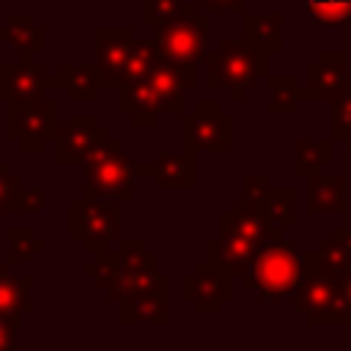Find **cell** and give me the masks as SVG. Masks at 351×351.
<instances>
[{
	"mask_svg": "<svg viewBox=\"0 0 351 351\" xmlns=\"http://www.w3.org/2000/svg\"><path fill=\"white\" fill-rule=\"evenodd\" d=\"M96 3H118V0H96Z\"/></svg>",
	"mask_w": 351,
	"mask_h": 351,
	"instance_id": "45",
	"label": "cell"
},
{
	"mask_svg": "<svg viewBox=\"0 0 351 351\" xmlns=\"http://www.w3.org/2000/svg\"><path fill=\"white\" fill-rule=\"evenodd\" d=\"M299 90L293 74H269V115H296Z\"/></svg>",
	"mask_w": 351,
	"mask_h": 351,
	"instance_id": "28",
	"label": "cell"
},
{
	"mask_svg": "<svg viewBox=\"0 0 351 351\" xmlns=\"http://www.w3.org/2000/svg\"><path fill=\"white\" fill-rule=\"evenodd\" d=\"M110 137V129L96 121L93 112H71L66 126L55 134V162L58 165H82L96 145Z\"/></svg>",
	"mask_w": 351,
	"mask_h": 351,
	"instance_id": "13",
	"label": "cell"
},
{
	"mask_svg": "<svg viewBox=\"0 0 351 351\" xmlns=\"http://www.w3.org/2000/svg\"><path fill=\"white\" fill-rule=\"evenodd\" d=\"M30 288H33V277L30 274L14 277L11 271H3L0 274V315L16 318V321L30 315L33 313Z\"/></svg>",
	"mask_w": 351,
	"mask_h": 351,
	"instance_id": "26",
	"label": "cell"
},
{
	"mask_svg": "<svg viewBox=\"0 0 351 351\" xmlns=\"http://www.w3.org/2000/svg\"><path fill=\"white\" fill-rule=\"evenodd\" d=\"M82 274L90 277L99 291H104L121 277L159 274V255L145 244V239H118V247L93 252V263H85Z\"/></svg>",
	"mask_w": 351,
	"mask_h": 351,
	"instance_id": "7",
	"label": "cell"
},
{
	"mask_svg": "<svg viewBox=\"0 0 351 351\" xmlns=\"http://www.w3.org/2000/svg\"><path fill=\"white\" fill-rule=\"evenodd\" d=\"M118 112L137 129H154L162 115H184V93H165L148 77L118 85Z\"/></svg>",
	"mask_w": 351,
	"mask_h": 351,
	"instance_id": "9",
	"label": "cell"
},
{
	"mask_svg": "<svg viewBox=\"0 0 351 351\" xmlns=\"http://www.w3.org/2000/svg\"><path fill=\"white\" fill-rule=\"evenodd\" d=\"M69 236L85 252H99L121 239V203L82 195L69 203Z\"/></svg>",
	"mask_w": 351,
	"mask_h": 351,
	"instance_id": "5",
	"label": "cell"
},
{
	"mask_svg": "<svg viewBox=\"0 0 351 351\" xmlns=\"http://www.w3.org/2000/svg\"><path fill=\"white\" fill-rule=\"evenodd\" d=\"M348 269H351V250L340 239H335L332 233L326 239H321L315 250L304 252V271H321V274L343 277Z\"/></svg>",
	"mask_w": 351,
	"mask_h": 351,
	"instance_id": "23",
	"label": "cell"
},
{
	"mask_svg": "<svg viewBox=\"0 0 351 351\" xmlns=\"http://www.w3.org/2000/svg\"><path fill=\"white\" fill-rule=\"evenodd\" d=\"M52 80H55V88L66 90L69 101H74V104H90L96 99V93L101 90V82H99L93 63H82V66L58 63Z\"/></svg>",
	"mask_w": 351,
	"mask_h": 351,
	"instance_id": "22",
	"label": "cell"
},
{
	"mask_svg": "<svg viewBox=\"0 0 351 351\" xmlns=\"http://www.w3.org/2000/svg\"><path fill=\"white\" fill-rule=\"evenodd\" d=\"M329 134L335 140H346L351 134V90L337 96L332 101V115H329Z\"/></svg>",
	"mask_w": 351,
	"mask_h": 351,
	"instance_id": "33",
	"label": "cell"
},
{
	"mask_svg": "<svg viewBox=\"0 0 351 351\" xmlns=\"http://www.w3.org/2000/svg\"><path fill=\"white\" fill-rule=\"evenodd\" d=\"M5 134L14 140L25 154H38L47 148L49 140H55L60 123V107L58 101L41 96V99H25V101H8L5 104Z\"/></svg>",
	"mask_w": 351,
	"mask_h": 351,
	"instance_id": "8",
	"label": "cell"
},
{
	"mask_svg": "<svg viewBox=\"0 0 351 351\" xmlns=\"http://www.w3.org/2000/svg\"><path fill=\"white\" fill-rule=\"evenodd\" d=\"M271 52L255 47L252 41L241 38H222L219 47L208 49L203 58L206 66V85L211 90H228L236 104L247 99V90L271 74L269 63Z\"/></svg>",
	"mask_w": 351,
	"mask_h": 351,
	"instance_id": "1",
	"label": "cell"
},
{
	"mask_svg": "<svg viewBox=\"0 0 351 351\" xmlns=\"http://www.w3.org/2000/svg\"><path fill=\"white\" fill-rule=\"evenodd\" d=\"M255 252H258V244H252L247 239H239L233 233H222V230H219V236L208 239V244H206V261L228 269L236 280L244 274V269H247V263L252 261Z\"/></svg>",
	"mask_w": 351,
	"mask_h": 351,
	"instance_id": "20",
	"label": "cell"
},
{
	"mask_svg": "<svg viewBox=\"0 0 351 351\" xmlns=\"http://www.w3.org/2000/svg\"><path fill=\"white\" fill-rule=\"evenodd\" d=\"M332 236H335V239H340V241L351 250V228H348V225H340V222H337V225L332 228Z\"/></svg>",
	"mask_w": 351,
	"mask_h": 351,
	"instance_id": "40",
	"label": "cell"
},
{
	"mask_svg": "<svg viewBox=\"0 0 351 351\" xmlns=\"http://www.w3.org/2000/svg\"><path fill=\"white\" fill-rule=\"evenodd\" d=\"M5 236H8V241H11L8 255H5V263H25V261H30L33 255H41V252L47 250V241L38 239L30 225H19V222H16V225H8Z\"/></svg>",
	"mask_w": 351,
	"mask_h": 351,
	"instance_id": "32",
	"label": "cell"
},
{
	"mask_svg": "<svg viewBox=\"0 0 351 351\" xmlns=\"http://www.w3.org/2000/svg\"><path fill=\"white\" fill-rule=\"evenodd\" d=\"M304 277V255L285 236L269 239L258 247L244 274L239 277L247 291H255L261 302H285L293 296Z\"/></svg>",
	"mask_w": 351,
	"mask_h": 351,
	"instance_id": "3",
	"label": "cell"
},
{
	"mask_svg": "<svg viewBox=\"0 0 351 351\" xmlns=\"http://www.w3.org/2000/svg\"><path fill=\"white\" fill-rule=\"evenodd\" d=\"M293 203H296V189H293V186H271L269 195L263 197L261 208H263V214H266V219H269L271 225L293 228V225H296Z\"/></svg>",
	"mask_w": 351,
	"mask_h": 351,
	"instance_id": "31",
	"label": "cell"
},
{
	"mask_svg": "<svg viewBox=\"0 0 351 351\" xmlns=\"http://www.w3.org/2000/svg\"><path fill=\"white\" fill-rule=\"evenodd\" d=\"M219 230L222 233H233L239 239H247L252 244H263L269 239H280L285 236V228L280 225H271L263 214L261 206H252L250 200L244 197H236L222 214H219Z\"/></svg>",
	"mask_w": 351,
	"mask_h": 351,
	"instance_id": "15",
	"label": "cell"
},
{
	"mask_svg": "<svg viewBox=\"0 0 351 351\" xmlns=\"http://www.w3.org/2000/svg\"><path fill=\"white\" fill-rule=\"evenodd\" d=\"M250 3H252V0H250ZM263 3H280V0H263Z\"/></svg>",
	"mask_w": 351,
	"mask_h": 351,
	"instance_id": "46",
	"label": "cell"
},
{
	"mask_svg": "<svg viewBox=\"0 0 351 351\" xmlns=\"http://www.w3.org/2000/svg\"><path fill=\"white\" fill-rule=\"evenodd\" d=\"M47 206V192L38 189V186H22L19 189V214H41Z\"/></svg>",
	"mask_w": 351,
	"mask_h": 351,
	"instance_id": "35",
	"label": "cell"
},
{
	"mask_svg": "<svg viewBox=\"0 0 351 351\" xmlns=\"http://www.w3.org/2000/svg\"><path fill=\"white\" fill-rule=\"evenodd\" d=\"M3 271H8V263H0V274H3Z\"/></svg>",
	"mask_w": 351,
	"mask_h": 351,
	"instance_id": "43",
	"label": "cell"
},
{
	"mask_svg": "<svg viewBox=\"0 0 351 351\" xmlns=\"http://www.w3.org/2000/svg\"><path fill=\"white\" fill-rule=\"evenodd\" d=\"M58 3H96V0H58Z\"/></svg>",
	"mask_w": 351,
	"mask_h": 351,
	"instance_id": "42",
	"label": "cell"
},
{
	"mask_svg": "<svg viewBox=\"0 0 351 351\" xmlns=\"http://www.w3.org/2000/svg\"><path fill=\"white\" fill-rule=\"evenodd\" d=\"M335 162V137H318L307 140L299 137L293 140V176L307 178L313 173H321L326 165Z\"/></svg>",
	"mask_w": 351,
	"mask_h": 351,
	"instance_id": "25",
	"label": "cell"
},
{
	"mask_svg": "<svg viewBox=\"0 0 351 351\" xmlns=\"http://www.w3.org/2000/svg\"><path fill=\"white\" fill-rule=\"evenodd\" d=\"M132 44H134V30L129 25H99L93 30V66H96L101 90H110V88L118 90Z\"/></svg>",
	"mask_w": 351,
	"mask_h": 351,
	"instance_id": "11",
	"label": "cell"
},
{
	"mask_svg": "<svg viewBox=\"0 0 351 351\" xmlns=\"http://www.w3.org/2000/svg\"><path fill=\"white\" fill-rule=\"evenodd\" d=\"M195 11H197L195 0H143V22L151 30L176 22L181 16H189Z\"/></svg>",
	"mask_w": 351,
	"mask_h": 351,
	"instance_id": "29",
	"label": "cell"
},
{
	"mask_svg": "<svg viewBox=\"0 0 351 351\" xmlns=\"http://www.w3.org/2000/svg\"><path fill=\"white\" fill-rule=\"evenodd\" d=\"M310 27H348L351 0H304Z\"/></svg>",
	"mask_w": 351,
	"mask_h": 351,
	"instance_id": "27",
	"label": "cell"
},
{
	"mask_svg": "<svg viewBox=\"0 0 351 351\" xmlns=\"http://www.w3.org/2000/svg\"><path fill=\"white\" fill-rule=\"evenodd\" d=\"M143 176H154V162H137L121 140L110 134L82 162V195L129 203L134 200V178Z\"/></svg>",
	"mask_w": 351,
	"mask_h": 351,
	"instance_id": "2",
	"label": "cell"
},
{
	"mask_svg": "<svg viewBox=\"0 0 351 351\" xmlns=\"http://www.w3.org/2000/svg\"><path fill=\"white\" fill-rule=\"evenodd\" d=\"M156 44L159 55L165 60L178 63H203L208 55V11H195L189 16H181L176 22H167L156 27Z\"/></svg>",
	"mask_w": 351,
	"mask_h": 351,
	"instance_id": "10",
	"label": "cell"
},
{
	"mask_svg": "<svg viewBox=\"0 0 351 351\" xmlns=\"http://www.w3.org/2000/svg\"><path fill=\"white\" fill-rule=\"evenodd\" d=\"M181 299L189 302V304H192V299H195V277H192V274L181 277Z\"/></svg>",
	"mask_w": 351,
	"mask_h": 351,
	"instance_id": "39",
	"label": "cell"
},
{
	"mask_svg": "<svg viewBox=\"0 0 351 351\" xmlns=\"http://www.w3.org/2000/svg\"><path fill=\"white\" fill-rule=\"evenodd\" d=\"M206 5L208 14H236V16H244L250 0H197Z\"/></svg>",
	"mask_w": 351,
	"mask_h": 351,
	"instance_id": "37",
	"label": "cell"
},
{
	"mask_svg": "<svg viewBox=\"0 0 351 351\" xmlns=\"http://www.w3.org/2000/svg\"><path fill=\"white\" fill-rule=\"evenodd\" d=\"M195 299H192V310L197 315H214L222 310V304H228L233 299V274L211 261L197 263L195 271Z\"/></svg>",
	"mask_w": 351,
	"mask_h": 351,
	"instance_id": "17",
	"label": "cell"
},
{
	"mask_svg": "<svg viewBox=\"0 0 351 351\" xmlns=\"http://www.w3.org/2000/svg\"><path fill=\"white\" fill-rule=\"evenodd\" d=\"M307 181V214H346V178L313 173Z\"/></svg>",
	"mask_w": 351,
	"mask_h": 351,
	"instance_id": "21",
	"label": "cell"
},
{
	"mask_svg": "<svg viewBox=\"0 0 351 351\" xmlns=\"http://www.w3.org/2000/svg\"><path fill=\"white\" fill-rule=\"evenodd\" d=\"M19 176L8 170V165L0 162V211L5 214H19Z\"/></svg>",
	"mask_w": 351,
	"mask_h": 351,
	"instance_id": "34",
	"label": "cell"
},
{
	"mask_svg": "<svg viewBox=\"0 0 351 351\" xmlns=\"http://www.w3.org/2000/svg\"><path fill=\"white\" fill-rule=\"evenodd\" d=\"M291 304L310 326H351V302L340 291V277L304 271Z\"/></svg>",
	"mask_w": 351,
	"mask_h": 351,
	"instance_id": "4",
	"label": "cell"
},
{
	"mask_svg": "<svg viewBox=\"0 0 351 351\" xmlns=\"http://www.w3.org/2000/svg\"><path fill=\"white\" fill-rule=\"evenodd\" d=\"M159 58H162V55H159L156 38H137V36H134V44H132V52H129V60H126V66H123V74H121V82H118V85L143 80Z\"/></svg>",
	"mask_w": 351,
	"mask_h": 351,
	"instance_id": "30",
	"label": "cell"
},
{
	"mask_svg": "<svg viewBox=\"0 0 351 351\" xmlns=\"http://www.w3.org/2000/svg\"><path fill=\"white\" fill-rule=\"evenodd\" d=\"M181 148L192 154L233 151V115L214 99L195 101V107L181 115Z\"/></svg>",
	"mask_w": 351,
	"mask_h": 351,
	"instance_id": "6",
	"label": "cell"
},
{
	"mask_svg": "<svg viewBox=\"0 0 351 351\" xmlns=\"http://www.w3.org/2000/svg\"><path fill=\"white\" fill-rule=\"evenodd\" d=\"M52 88H55L52 74H47V69L36 60L0 63V104L41 99Z\"/></svg>",
	"mask_w": 351,
	"mask_h": 351,
	"instance_id": "14",
	"label": "cell"
},
{
	"mask_svg": "<svg viewBox=\"0 0 351 351\" xmlns=\"http://www.w3.org/2000/svg\"><path fill=\"white\" fill-rule=\"evenodd\" d=\"M351 90V74L346 69V52L343 49H324L318 60L307 66L304 88L299 90L302 101L310 104H332L337 96Z\"/></svg>",
	"mask_w": 351,
	"mask_h": 351,
	"instance_id": "12",
	"label": "cell"
},
{
	"mask_svg": "<svg viewBox=\"0 0 351 351\" xmlns=\"http://www.w3.org/2000/svg\"><path fill=\"white\" fill-rule=\"evenodd\" d=\"M118 324L121 326H134V324L167 326L170 324V277L162 274L151 291H143V293L121 302Z\"/></svg>",
	"mask_w": 351,
	"mask_h": 351,
	"instance_id": "16",
	"label": "cell"
},
{
	"mask_svg": "<svg viewBox=\"0 0 351 351\" xmlns=\"http://www.w3.org/2000/svg\"><path fill=\"white\" fill-rule=\"evenodd\" d=\"M340 291H343V293H346V299L351 302V269H348V271L340 277Z\"/></svg>",
	"mask_w": 351,
	"mask_h": 351,
	"instance_id": "41",
	"label": "cell"
},
{
	"mask_svg": "<svg viewBox=\"0 0 351 351\" xmlns=\"http://www.w3.org/2000/svg\"><path fill=\"white\" fill-rule=\"evenodd\" d=\"M282 25L285 16L271 11V14H255V11H244V38L252 41L255 47L266 49V52H282L285 41H282Z\"/></svg>",
	"mask_w": 351,
	"mask_h": 351,
	"instance_id": "24",
	"label": "cell"
},
{
	"mask_svg": "<svg viewBox=\"0 0 351 351\" xmlns=\"http://www.w3.org/2000/svg\"><path fill=\"white\" fill-rule=\"evenodd\" d=\"M271 186H274V184H271L269 176H247V178H244V192H241V197L250 200L252 206H261Z\"/></svg>",
	"mask_w": 351,
	"mask_h": 351,
	"instance_id": "36",
	"label": "cell"
},
{
	"mask_svg": "<svg viewBox=\"0 0 351 351\" xmlns=\"http://www.w3.org/2000/svg\"><path fill=\"white\" fill-rule=\"evenodd\" d=\"M343 143H346V145H348V151H351V134H348V137H346Z\"/></svg>",
	"mask_w": 351,
	"mask_h": 351,
	"instance_id": "44",
	"label": "cell"
},
{
	"mask_svg": "<svg viewBox=\"0 0 351 351\" xmlns=\"http://www.w3.org/2000/svg\"><path fill=\"white\" fill-rule=\"evenodd\" d=\"M0 41L11 44L19 60H33V55L47 49V30L30 14H8L0 25Z\"/></svg>",
	"mask_w": 351,
	"mask_h": 351,
	"instance_id": "18",
	"label": "cell"
},
{
	"mask_svg": "<svg viewBox=\"0 0 351 351\" xmlns=\"http://www.w3.org/2000/svg\"><path fill=\"white\" fill-rule=\"evenodd\" d=\"M16 329H19V321L16 318H8V315H0V351H14L16 348Z\"/></svg>",
	"mask_w": 351,
	"mask_h": 351,
	"instance_id": "38",
	"label": "cell"
},
{
	"mask_svg": "<svg viewBox=\"0 0 351 351\" xmlns=\"http://www.w3.org/2000/svg\"><path fill=\"white\" fill-rule=\"evenodd\" d=\"M154 184L159 189H195L197 186V165H195V154L184 151L173 154V151H159L154 156Z\"/></svg>",
	"mask_w": 351,
	"mask_h": 351,
	"instance_id": "19",
	"label": "cell"
}]
</instances>
